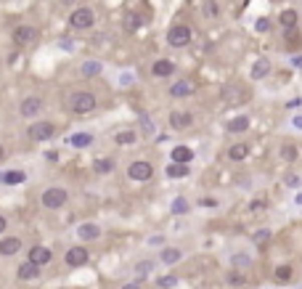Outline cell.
I'll return each mask as SVG.
<instances>
[{"mask_svg": "<svg viewBox=\"0 0 302 289\" xmlns=\"http://www.w3.org/2000/svg\"><path fill=\"white\" fill-rule=\"evenodd\" d=\"M173 212H188V202L186 199H175L173 202Z\"/></svg>", "mask_w": 302, "mask_h": 289, "instance_id": "obj_37", "label": "cell"}, {"mask_svg": "<svg viewBox=\"0 0 302 289\" xmlns=\"http://www.w3.org/2000/svg\"><path fill=\"white\" fill-rule=\"evenodd\" d=\"M27 260L30 263H37V265H48L51 260H53V252L48 247H43V244H35V247H30V252H27Z\"/></svg>", "mask_w": 302, "mask_h": 289, "instance_id": "obj_8", "label": "cell"}, {"mask_svg": "<svg viewBox=\"0 0 302 289\" xmlns=\"http://www.w3.org/2000/svg\"><path fill=\"white\" fill-rule=\"evenodd\" d=\"M96 104L98 101L90 90H77V93H72V98H69V109L74 114H88V111L96 109Z\"/></svg>", "mask_w": 302, "mask_h": 289, "instance_id": "obj_1", "label": "cell"}, {"mask_svg": "<svg viewBox=\"0 0 302 289\" xmlns=\"http://www.w3.org/2000/svg\"><path fill=\"white\" fill-rule=\"evenodd\" d=\"M125 27H127V32H135L138 27H140V19H138L133 11H127V14H125Z\"/></svg>", "mask_w": 302, "mask_h": 289, "instance_id": "obj_30", "label": "cell"}, {"mask_svg": "<svg viewBox=\"0 0 302 289\" xmlns=\"http://www.w3.org/2000/svg\"><path fill=\"white\" fill-rule=\"evenodd\" d=\"M286 186H299V175H286Z\"/></svg>", "mask_w": 302, "mask_h": 289, "instance_id": "obj_41", "label": "cell"}, {"mask_svg": "<svg viewBox=\"0 0 302 289\" xmlns=\"http://www.w3.org/2000/svg\"><path fill=\"white\" fill-rule=\"evenodd\" d=\"M191 37H194V30L188 24H175L173 30L167 32V43L173 45V48H186V45L191 43Z\"/></svg>", "mask_w": 302, "mask_h": 289, "instance_id": "obj_5", "label": "cell"}, {"mask_svg": "<svg viewBox=\"0 0 302 289\" xmlns=\"http://www.w3.org/2000/svg\"><path fill=\"white\" fill-rule=\"evenodd\" d=\"M233 265H236V268H247V265H252V257H247V255H233Z\"/></svg>", "mask_w": 302, "mask_h": 289, "instance_id": "obj_34", "label": "cell"}, {"mask_svg": "<svg viewBox=\"0 0 302 289\" xmlns=\"http://www.w3.org/2000/svg\"><path fill=\"white\" fill-rule=\"evenodd\" d=\"M181 257H183V252H181V249H175V247H165L162 255H159V260H162L165 265H175Z\"/></svg>", "mask_w": 302, "mask_h": 289, "instance_id": "obj_21", "label": "cell"}, {"mask_svg": "<svg viewBox=\"0 0 302 289\" xmlns=\"http://www.w3.org/2000/svg\"><path fill=\"white\" fill-rule=\"evenodd\" d=\"M276 278H278V281H289V278H291V268L289 265H278L276 268Z\"/></svg>", "mask_w": 302, "mask_h": 289, "instance_id": "obj_32", "label": "cell"}, {"mask_svg": "<svg viewBox=\"0 0 302 289\" xmlns=\"http://www.w3.org/2000/svg\"><path fill=\"white\" fill-rule=\"evenodd\" d=\"M151 268H154V263L143 260V263H138V265H135V273H138V276H146V273H151Z\"/></svg>", "mask_w": 302, "mask_h": 289, "instance_id": "obj_36", "label": "cell"}, {"mask_svg": "<svg viewBox=\"0 0 302 289\" xmlns=\"http://www.w3.org/2000/svg\"><path fill=\"white\" fill-rule=\"evenodd\" d=\"M162 241H165L162 236H151V239H148V244H151V247H159V244H162Z\"/></svg>", "mask_w": 302, "mask_h": 289, "instance_id": "obj_42", "label": "cell"}, {"mask_svg": "<svg viewBox=\"0 0 302 289\" xmlns=\"http://www.w3.org/2000/svg\"><path fill=\"white\" fill-rule=\"evenodd\" d=\"M93 22H96V16H93V8H88V6L74 8L72 16H69V27H72V30H90Z\"/></svg>", "mask_w": 302, "mask_h": 289, "instance_id": "obj_4", "label": "cell"}, {"mask_svg": "<svg viewBox=\"0 0 302 289\" xmlns=\"http://www.w3.org/2000/svg\"><path fill=\"white\" fill-rule=\"evenodd\" d=\"M278 157H281L284 162H297L299 149H297L294 143H284V146H281V152H278Z\"/></svg>", "mask_w": 302, "mask_h": 289, "instance_id": "obj_23", "label": "cell"}, {"mask_svg": "<svg viewBox=\"0 0 302 289\" xmlns=\"http://www.w3.org/2000/svg\"><path fill=\"white\" fill-rule=\"evenodd\" d=\"M88 260H90V252L85 247H80V244L77 247H69L67 255H64V263H67L69 268H80V265L88 263Z\"/></svg>", "mask_w": 302, "mask_h": 289, "instance_id": "obj_7", "label": "cell"}, {"mask_svg": "<svg viewBox=\"0 0 302 289\" xmlns=\"http://www.w3.org/2000/svg\"><path fill=\"white\" fill-rule=\"evenodd\" d=\"M96 72H101V64H98V61H88V64L82 67V74H85V77H93Z\"/></svg>", "mask_w": 302, "mask_h": 289, "instance_id": "obj_31", "label": "cell"}, {"mask_svg": "<svg viewBox=\"0 0 302 289\" xmlns=\"http://www.w3.org/2000/svg\"><path fill=\"white\" fill-rule=\"evenodd\" d=\"M167 175L170 178H188V165H170L167 167Z\"/></svg>", "mask_w": 302, "mask_h": 289, "instance_id": "obj_27", "label": "cell"}, {"mask_svg": "<svg viewBox=\"0 0 302 289\" xmlns=\"http://www.w3.org/2000/svg\"><path fill=\"white\" fill-rule=\"evenodd\" d=\"M151 74H154V77H170V74H175V64L167 61V59H159L154 67H151Z\"/></svg>", "mask_w": 302, "mask_h": 289, "instance_id": "obj_18", "label": "cell"}, {"mask_svg": "<svg viewBox=\"0 0 302 289\" xmlns=\"http://www.w3.org/2000/svg\"><path fill=\"white\" fill-rule=\"evenodd\" d=\"M19 111H22V117H27V119L37 117L43 111V98L40 96H27L22 101V106H19Z\"/></svg>", "mask_w": 302, "mask_h": 289, "instance_id": "obj_10", "label": "cell"}, {"mask_svg": "<svg viewBox=\"0 0 302 289\" xmlns=\"http://www.w3.org/2000/svg\"><path fill=\"white\" fill-rule=\"evenodd\" d=\"M135 141H138V135L133 133V130H122V133L114 135V143H119V146H130V143H135Z\"/></svg>", "mask_w": 302, "mask_h": 289, "instance_id": "obj_25", "label": "cell"}, {"mask_svg": "<svg viewBox=\"0 0 302 289\" xmlns=\"http://www.w3.org/2000/svg\"><path fill=\"white\" fill-rule=\"evenodd\" d=\"M125 289H140V284H138V281H133V284H127Z\"/></svg>", "mask_w": 302, "mask_h": 289, "instance_id": "obj_44", "label": "cell"}, {"mask_svg": "<svg viewBox=\"0 0 302 289\" xmlns=\"http://www.w3.org/2000/svg\"><path fill=\"white\" fill-rule=\"evenodd\" d=\"M6 226H8V220H6L3 215H0V234H3V231H6Z\"/></svg>", "mask_w": 302, "mask_h": 289, "instance_id": "obj_43", "label": "cell"}, {"mask_svg": "<svg viewBox=\"0 0 302 289\" xmlns=\"http://www.w3.org/2000/svg\"><path fill=\"white\" fill-rule=\"evenodd\" d=\"M170 125H173L175 130H186V127H191V125H194V114H191V111H181V109H175L173 114H170Z\"/></svg>", "mask_w": 302, "mask_h": 289, "instance_id": "obj_12", "label": "cell"}, {"mask_svg": "<svg viewBox=\"0 0 302 289\" xmlns=\"http://www.w3.org/2000/svg\"><path fill=\"white\" fill-rule=\"evenodd\" d=\"M220 11H218V3H215V0H207L204 3V16H210V19H215Z\"/></svg>", "mask_w": 302, "mask_h": 289, "instance_id": "obj_33", "label": "cell"}, {"mask_svg": "<svg viewBox=\"0 0 302 289\" xmlns=\"http://www.w3.org/2000/svg\"><path fill=\"white\" fill-rule=\"evenodd\" d=\"M225 281H228L231 286H244V284H247V276L239 273V271H231L228 276H225Z\"/></svg>", "mask_w": 302, "mask_h": 289, "instance_id": "obj_28", "label": "cell"}, {"mask_svg": "<svg viewBox=\"0 0 302 289\" xmlns=\"http://www.w3.org/2000/svg\"><path fill=\"white\" fill-rule=\"evenodd\" d=\"M265 239H270V231H257V234H254V241H257V244H265Z\"/></svg>", "mask_w": 302, "mask_h": 289, "instance_id": "obj_38", "label": "cell"}, {"mask_svg": "<svg viewBox=\"0 0 302 289\" xmlns=\"http://www.w3.org/2000/svg\"><path fill=\"white\" fill-rule=\"evenodd\" d=\"M40 273H43V268L37 265V263H30V260L16 268V276L22 278V281H30V278H40Z\"/></svg>", "mask_w": 302, "mask_h": 289, "instance_id": "obj_13", "label": "cell"}, {"mask_svg": "<svg viewBox=\"0 0 302 289\" xmlns=\"http://www.w3.org/2000/svg\"><path fill=\"white\" fill-rule=\"evenodd\" d=\"M37 37H40V32H37L35 27H30V24H22V27L14 30V43L16 45H30V43L37 40Z\"/></svg>", "mask_w": 302, "mask_h": 289, "instance_id": "obj_9", "label": "cell"}, {"mask_svg": "<svg viewBox=\"0 0 302 289\" xmlns=\"http://www.w3.org/2000/svg\"><path fill=\"white\" fill-rule=\"evenodd\" d=\"M101 236V228L96 226V223H82V226L77 228V239L80 241H93Z\"/></svg>", "mask_w": 302, "mask_h": 289, "instance_id": "obj_16", "label": "cell"}, {"mask_svg": "<svg viewBox=\"0 0 302 289\" xmlns=\"http://www.w3.org/2000/svg\"><path fill=\"white\" fill-rule=\"evenodd\" d=\"M199 204H202V207H218V199H215V197H204V199H199Z\"/></svg>", "mask_w": 302, "mask_h": 289, "instance_id": "obj_39", "label": "cell"}, {"mask_svg": "<svg viewBox=\"0 0 302 289\" xmlns=\"http://www.w3.org/2000/svg\"><path fill=\"white\" fill-rule=\"evenodd\" d=\"M254 27H257V32H268L270 22H268V19H257V24H254Z\"/></svg>", "mask_w": 302, "mask_h": 289, "instance_id": "obj_40", "label": "cell"}, {"mask_svg": "<svg viewBox=\"0 0 302 289\" xmlns=\"http://www.w3.org/2000/svg\"><path fill=\"white\" fill-rule=\"evenodd\" d=\"M27 135H30L32 141H51V138L56 135V125H53V122H45V119H40V122L30 125Z\"/></svg>", "mask_w": 302, "mask_h": 289, "instance_id": "obj_6", "label": "cell"}, {"mask_svg": "<svg viewBox=\"0 0 302 289\" xmlns=\"http://www.w3.org/2000/svg\"><path fill=\"white\" fill-rule=\"evenodd\" d=\"M268 72H270V61H268V59H260V61L252 67V77H254V80H262V77H268Z\"/></svg>", "mask_w": 302, "mask_h": 289, "instance_id": "obj_24", "label": "cell"}, {"mask_svg": "<svg viewBox=\"0 0 302 289\" xmlns=\"http://www.w3.org/2000/svg\"><path fill=\"white\" fill-rule=\"evenodd\" d=\"M93 170L101 173V175H106V173L114 170V162H111L109 157H103V160H96V162H93Z\"/></svg>", "mask_w": 302, "mask_h": 289, "instance_id": "obj_26", "label": "cell"}, {"mask_svg": "<svg viewBox=\"0 0 302 289\" xmlns=\"http://www.w3.org/2000/svg\"><path fill=\"white\" fill-rule=\"evenodd\" d=\"M157 284L162 286V289H173V286L178 284V278H175V276H162V278H159Z\"/></svg>", "mask_w": 302, "mask_h": 289, "instance_id": "obj_35", "label": "cell"}, {"mask_svg": "<svg viewBox=\"0 0 302 289\" xmlns=\"http://www.w3.org/2000/svg\"><path fill=\"white\" fill-rule=\"evenodd\" d=\"M297 204H302V194H297V199H294Z\"/></svg>", "mask_w": 302, "mask_h": 289, "instance_id": "obj_48", "label": "cell"}, {"mask_svg": "<svg viewBox=\"0 0 302 289\" xmlns=\"http://www.w3.org/2000/svg\"><path fill=\"white\" fill-rule=\"evenodd\" d=\"M3 160H6V149L0 146V162H3Z\"/></svg>", "mask_w": 302, "mask_h": 289, "instance_id": "obj_45", "label": "cell"}, {"mask_svg": "<svg viewBox=\"0 0 302 289\" xmlns=\"http://www.w3.org/2000/svg\"><path fill=\"white\" fill-rule=\"evenodd\" d=\"M244 130H249V117L247 114H239V117H233L231 122H228V133H244Z\"/></svg>", "mask_w": 302, "mask_h": 289, "instance_id": "obj_20", "label": "cell"}, {"mask_svg": "<svg viewBox=\"0 0 302 289\" xmlns=\"http://www.w3.org/2000/svg\"><path fill=\"white\" fill-rule=\"evenodd\" d=\"M93 143V135L90 133H77L72 138V146H77V149H82V146H90Z\"/></svg>", "mask_w": 302, "mask_h": 289, "instance_id": "obj_29", "label": "cell"}, {"mask_svg": "<svg viewBox=\"0 0 302 289\" xmlns=\"http://www.w3.org/2000/svg\"><path fill=\"white\" fill-rule=\"evenodd\" d=\"M191 93H194L191 80H178V82H173V88H170V96L173 98H186V96H191Z\"/></svg>", "mask_w": 302, "mask_h": 289, "instance_id": "obj_14", "label": "cell"}, {"mask_svg": "<svg viewBox=\"0 0 302 289\" xmlns=\"http://www.w3.org/2000/svg\"><path fill=\"white\" fill-rule=\"evenodd\" d=\"M40 202H43L45 210H61L64 204L69 202V191H67V189H59V186H51V189L43 191Z\"/></svg>", "mask_w": 302, "mask_h": 289, "instance_id": "obj_2", "label": "cell"}, {"mask_svg": "<svg viewBox=\"0 0 302 289\" xmlns=\"http://www.w3.org/2000/svg\"><path fill=\"white\" fill-rule=\"evenodd\" d=\"M24 181H27L24 170H6V173H0V183H3V186H22Z\"/></svg>", "mask_w": 302, "mask_h": 289, "instance_id": "obj_15", "label": "cell"}, {"mask_svg": "<svg viewBox=\"0 0 302 289\" xmlns=\"http://www.w3.org/2000/svg\"><path fill=\"white\" fill-rule=\"evenodd\" d=\"M24 241L19 236H3L0 239V257H14L16 252H22Z\"/></svg>", "mask_w": 302, "mask_h": 289, "instance_id": "obj_11", "label": "cell"}, {"mask_svg": "<svg viewBox=\"0 0 302 289\" xmlns=\"http://www.w3.org/2000/svg\"><path fill=\"white\" fill-rule=\"evenodd\" d=\"M170 157H173V162H175V165H191L194 152H191L188 146H175L173 152H170Z\"/></svg>", "mask_w": 302, "mask_h": 289, "instance_id": "obj_17", "label": "cell"}, {"mask_svg": "<svg viewBox=\"0 0 302 289\" xmlns=\"http://www.w3.org/2000/svg\"><path fill=\"white\" fill-rule=\"evenodd\" d=\"M127 178H130V181H138V183L151 181V178H154V165L146 162V160L130 162V167H127Z\"/></svg>", "mask_w": 302, "mask_h": 289, "instance_id": "obj_3", "label": "cell"}, {"mask_svg": "<svg viewBox=\"0 0 302 289\" xmlns=\"http://www.w3.org/2000/svg\"><path fill=\"white\" fill-rule=\"evenodd\" d=\"M249 157V143H233L228 149V160L231 162H244Z\"/></svg>", "mask_w": 302, "mask_h": 289, "instance_id": "obj_19", "label": "cell"}, {"mask_svg": "<svg viewBox=\"0 0 302 289\" xmlns=\"http://www.w3.org/2000/svg\"><path fill=\"white\" fill-rule=\"evenodd\" d=\"M278 22H281V27H284V30H294V27H297V11H294V8H286V11H281Z\"/></svg>", "mask_w": 302, "mask_h": 289, "instance_id": "obj_22", "label": "cell"}, {"mask_svg": "<svg viewBox=\"0 0 302 289\" xmlns=\"http://www.w3.org/2000/svg\"><path fill=\"white\" fill-rule=\"evenodd\" d=\"M294 64H297V67H302V56H297V59H294Z\"/></svg>", "mask_w": 302, "mask_h": 289, "instance_id": "obj_47", "label": "cell"}, {"mask_svg": "<svg viewBox=\"0 0 302 289\" xmlns=\"http://www.w3.org/2000/svg\"><path fill=\"white\" fill-rule=\"evenodd\" d=\"M294 125H297V127H302V117H294Z\"/></svg>", "mask_w": 302, "mask_h": 289, "instance_id": "obj_46", "label": "cell"}]
</instances>
